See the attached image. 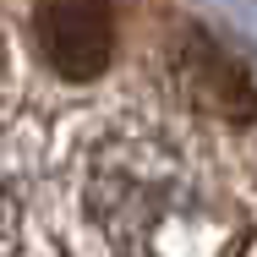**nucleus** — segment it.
<instances>
[{
    "label": "nucleus",
    "mask_w": 257,
    "mask_h": 257,
    "mask_svg": "<svg viewBox=\"0 0 257 257\" xmlns=\"http://www.w3.org/2000/svg\"><path fill=\"white\" fill-rule=\"evenodd\" d=\"M77 186L88 224L115 252H224L246 241L230 192L154 126H115L88 143Z\"/></svg>",
    "instance_id": "f257e3e1"
},
{
    "label": "nucleus",
    "mask_w": 257,
    "mask_h": 257,
    "mask_svg": "<svg viewBox=\"0 0 257 257\" xmlns=\"http://www.w3.org/2000/svg\"><path fill=\"white\" fill-rule=\"evenodd\" d=\"M33 33L55 77L93 82L115 55V6L109 0H39Z\"/></svg>",
    "instance_id": "f03ea898"
},
{
    "label": "nucleus",
    "mask_w": 257,
    "mask_h": 257,
    "mask_svg": "<svg viewBox=\"0 0 257 257\" xmlns=\"http://www.w3.org/2000/svg\"><path fill=\"white\" fill-rule=\"evenodd\" d=\"M175 82L186 88V99L208 109L213 120H252L257 115V88L241 71L235 55H224L213 39L186 33V44L175 50Z\"/></svg>",
    "instance_id": "7ed1b4c3"
}]
</instances>
